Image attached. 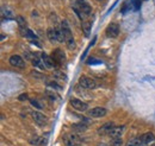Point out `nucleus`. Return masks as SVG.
<instances>
[{"mask_svg": "<svg viewBox=\"0 0 155 146\" xmlns=\"http://www.w3.org/2000/svg\"><path fill=\"white\" fill-rule=\"evenodd\" d=\"M47 85H48L49 87H51L53 89H56V90H61V89H62V87H61L58 83H56L55 81H54V82H48Z\"/></svg>", "mask_w": 155, "mask_h": 146, "instance_id": "a878e982", "label": "nucleus"}, {"mask_svg": "<svg viewBox=\"0 0 155 146\" xmlns=\"http://www.w3.org/2000/svg\"><path fill=\"white\" fill-rule=\"evenodd\" d=\"M54 77L55 79H57V80H63V81H67V76L63 74L62 71H58V70H56V71H54Z\"/></svg>", "mask_w": 155, "mask_h": 146, "instance_id": "412c9836", "label": "nucleus"}, {"mask_svg": "<svg viewBox=\"0 0 155 146\" xmlns=\"http://www.w3.org/2000/svg\"><path fill=\"white\" fill-rule=\"evenodd\" d=\"M25 36H26V37H29V38H35V39L37 38V36H36V35H35L31 30H28V29L25 30Z\"/></svg>", "mask_w": 155, "mask_h": 146, "instance_id": "cd10ccee", "label": "nucleus"}, {"mask_svg": "<svg viewBox=\"0 0 155 146\" xmlns=\"http://www.w3.org/2000/svg\"><path fill=\"white\" fill-rule=\"evenodd\" d=\"M64 144L67 146H78L80 144V139L76 134H67L64 135Z\"/></svg>", "mask_w": 155, "mask_h": 146, "instance_id": "0eeeda50", "label": "nucleus"}, {"mask_svg": "<svg viewBox=\"0 0 155 146\" xmlns=\"http://www.w3.org/2000/svg\"><path fill=\"white\" fill-rule=\"evenodd\" d=\"M69 102H70V106H72L74 109L79 111V112H85V111L88 109V105H87L86 102L79 100V99H70Z\"/></svg>", "mask_w": 155, "mask_h": 146, "instance_id": "20e7f679", "label": "nucleus"}, {"mask_svg": "<svg viewBox=\"0 0 155 146\" xmlns=\"http://www.w3.org/2000/svg\"><path fill=\"white\" fill-rule=\"evenodd\" d=\"M88 115L92 118H102L106 115V109L104 107H94L88 111Z\"/></svg>", "mask_w": 155, "mask_h": 146, "instance_id": "1a4fd4ad", "label": "nucleus"}, {"mask_svg": "<svg viewBox=\"0 0 155 146\" xmlns=\"http://www.w3.org/2000/svg\"><path fill=\"white\" fill-rule=\"evenodd\" d=\"M30 103H31L35 108H37V109H42V108H43V106H42V105L38 102V100H36V99H31V100H30Z\"/></svg>", "mask_w": 155, "mask_h": 146, "instance_id": "393cba45", "label": "nucleus"}, {"mask_svg": "<svg viewBox=\"0 0 155 146\" xmlns=\"http://www.w3.org/2000/svg\"><path fill=\"white\" fill-rule=\"evenodd\" d=\"M132 3L135 5V9H138L141 6V1H140V0H132Z\"/></svg>", "mask_w": 155, "mask_h": 146, "instance_id": "c756f323", "label": "nucleus"}, {"mask_svg": "<svg viewBox=\"0 0 155 146\" xmlns=\"http://www.w3.org/2000/svg\"><path fill=\"white\" fill-rule=\"evenodd\" d=\"M53 59L55 61V63L57 62V63H62L63 61H64V55H63V52L61 51V50H55L54 52H53Z\"/></svg>", "mask_w": 155, "mask_h": 146, "instance_id": "ddd939ff", "label": "nucleus"}, {"mask_svg": "<svg viewBox=\"0 0 155 146\" xmlns=\"http://www.w3.org/2000/svg\"><path fill=\"white\" fill-rule=\"evenodd\" d=\"M47 36L49 38L50 42H58V38H57V32H56V29H48L47 30Z\"/></svg>", "mask_w": 155, "mask_h": 146, "instance_id": "4468645a", "label": "nucleus"}, {"mask_svg": "<svg viewBox=\"0 0 155 146\" xmlns=\"http://www.w3.org/2000/svg\"><path fill=\"white\" fill-rule=\"evenodd\" d=\"M9 62H10V64H11L12 66H16V68H19V69L25 68V61H24L19 55H13V56H11L10 59H9Z\"/></svg>", "mask_w": 155, "mask_h": 146, "instance_id": "39448f33", "label": "nucleus"}, {"mask_svg": "<svg viewBox=\"0 0 155 146\" xmlns=\"http://www.w3.org/2000/svg\"><path fill=\"white\" fill-rule=\"evenodd\" d=\"M31 116H32L34 121H35L37 125H39V126H44V125H47V122H48V118H47L44 114H42L41 112H32V113H31Z\"/></svg>", "mask_w": 155, "mask_h": 146, "instance_id": "423d86ee", "label": "nucleus"}, {"mask_svg": "<svg viewBox=\"0 0 155 146\" xmlns=\"http://www.w3.org/2000/svg\"><path fill=\"white\" fill-rule=\"evenodd\" d=\"M111 145H112V146H122V145H123V140H122V138H112V140H111Z\"/></svg>", "mask_w": 155, "mask_h": 146, "instance_id": "b1692460", "label": "nucleus"}, {"mask_svg": "<svg viewBox=\"0 0 155 146\" xmlns=\"http://www.w3.org/2000/svg\"><path fill=\"white\" fill-rule=\"evenodd\" d=\"M43 61H41L38 57H35L34 59H32V64L35 65V66H37V68H39V69H44L45 68V65H44V63H42Z\"/></svg>", "mask_w": 155, "mask_h": 146, "instance_id": "5701e85b", "label": "nucleus"}, {"mask_svg": "<svg viewBox=\"0 0 155 146\" xmlns=\"http://www.w3.org/2000/svg\"><path fill=\"white\" fill-rule=\"evenodd\" d=\"M30 144L31 145H39L41 144V138L39 137H32V139H30Z\"/></svg>", "mask_w": 155, "mask_h": 146, "instance_id": "bb28decb", "label": "nucleus"}, {"mask_svg": "<svg viewBox=\"0 0 155 146\" xmlns=\"http://www.w3.org/2000/svg\"><path fill=\"white\" fill-rule=\"evenodd\" d=\"M42 61H43L45 68H54V66L56 65V63H55V61L53 59V57L48 56V55L44 53V52L42 53Z\"/></svg>", "mask_w": 155, "mask_h": 146, "instance_id": "9b49d317", "label": "nucleus"}, {"mask_svg": "<svg viewBox=\"0 0 155 146\" xmlns=\"http://www.w3.org/2000/svg\"><path fill=\"white\" fill-rule=\"evenodd\" d=\"M143 142H142L141 138H134V139H131L126 142V146H141Z\"/></svg>", "mask_w": 155, "mask_h": 146, "instance_id": "6ab92c4d", "label": "nucleus"}, {"mask_svg": "<svg viewBox=\"0 0 155 146\" xmlns=\"http://www.w3.org/2000/svg\"><path fill=\"white\" fill-rule=\"evenodd\" d=\"M154 146H155V145H154Z\"/></svg>", "mask_w": 155, "mask_h": 146, "instance_id": "7c9ffc66", "label": "nucleus"}, {"mask_svg": "<svg viewBox=\"0 0 155 146\" xmlns=\"http://www.w3.org/2000/svg\"><path fill=\"white\" fill-rule=\"evenodd\" d=\"M141 139H142V142H143V144H149V142H153V141L155 140V135H154V133H151V132H147V133H144V134L141 137Z\"/></svg>", "mask_w": 155, "mask_h": 146, "instance_id": "2eb2a0df", "label": "nucleus"}, {"mask_svg": "<svg viewBox=\"0 0 155 146\" xmlns=\"http://www.w3.org/2000/svg\"><path fill=\"white\" fill-rule=\"evenodd\" d=\"M72 129L75 131V132H85V131L87 129V125H86V124H83V122L73 124V125H72Z\"/></svg>", "mask_w": 155, "mask_h": 146, "instance_id": "f3484780", "label": "nucleus"}, {"mask_svg": "<svg viewBox=\"0 0 155 146\" xmlns=\"http://www.w3.org/2000/svg\"><path fill=\"white\" fill-rule=\"evenodd\" d=\"M1 16H3V18L5 19H13L15 18V16H13V12L9 9V7H6V6H3L1 7Z\"/></svg>", "mask_w": 155, "mask_h": 146, "instance_id": "dca6fc26", "label": "nucleus"}, {"mask_svg": "<svg viewBox=\"0 0 155 146\" xmlns=\"http://www.w3.org/2000/svg\"><path fill=\"white\" fill-rule=\"evenodd\" d=\"M91 27H92V24H91L90 22H84V23H83V31H84V35H85L86 37L90 36V33H91Z\"/></svg>", "mask_w": 155, "mask_h": 146, "instance_id": "a211bd4d", "label": "nucleus"}, {"mask_svg": "<svg viewBox=\"0 0 155 146\" xmlns=\"http://www.w3.org/2000/svg\"><path fill=\"white\" fill-rule=\"evenodd\" d=\"M45 96L50 100V101H55V100H57L58 99V96H57V94L54 92V90H45Z\"/></svg>", "mask_w": 155, "mask_h": 146, "instance_id": "aec40b11", "label": "nucleus"}, {"mask_svg": "<svg viewBox=\"0 0 155 146\" xmlns=\"http://www.w3.org/2000/svg\"><path fill=\"white\" fill-rule=\"evenodd\" d=\"M16 20H17V23H18V25H19L20 29H24V27L26 26V20H25L24 17H22V16H17V17H16Z\"/></svg>", "mask_w": 155, "mask_h": 146, "instance_id": "4be33fe9", "label": "nucleus"}, {"mask_svg": "<svg viewBox=\"0 0 155 146\" xmlns=\"http://www.w3.org/2000/svg\"><path fill=\"white\" fill-rule=\"evenodd\" d=\"M18 100H19V101H25V100H28V94H22V95H19V96H18Z\"/></svg>", "mask_w": 155, "mask_h": 146, "instance_id": "c85d7f7f", "label": "nucleus"}, {"mask_svg": "<svg viewBox=\"0 0 155 146\" xmlns=\"http://www.w3.org/2000/svg\"><path fill=\"white\" fill-rule=\"evenodd\" d=\"M79 85L85 89H94L97 87V82L93 79L87 77V76H81L79 80Z\"/></svg>", "mask_w": 155, "mask_h": 146, "instance_id": "7ed1b4c3", "label": "nucleus"}, {"mask_svg": "<svg viewBox=\"0 0 155 146\" xmlns=\"http://www.w3.org/2000/svg\"><path fill=\"white\" fill-rule=\"evenodd\" d=\"M118 33H119V26H118V24L111 23V24L106 27V35H107V37H110V38H116V37L118 36Z\"/></svg>", "mask_w": 155, "mask_h": 146, "instance_id": "6e6552de", "label": "nucleus"}, {"mask_svg": "<svg viewBox=\"0 0 155 146\" xmlns=\"http://www.w3.org/2000/svg\"><path fill=\"white\" fill-rule=\"evenodd\" d=\"M61 30H62V32H63V36H64V39H66V43H67V46H68V49H74L75 48V40H74V38H73V35H72V30H70V27H69V24L66 22V20H63L62 23H61Z\"/></svg>", "mask_w": 155, "mask_h": 146, "instance_id": "f257e3e1", "label": "nucleus"}, {"mask_svg": "<svg viewBox=\"0 0 155 146\" xmlns=\"http://www.w3.org/2000/svg\"><path fill=\"white\" fill-rule=\"evenodd\" d=\"M124 131H125V126H115L113 127V129L109 133L112 138H121L122 137V134L124 133Z\"/></svg>", "mask_w": 155, "mask_h": 146, "instance_id": "f8f14e48", "label": "nucleus"}, {"mask_svg": "<svg viewBox=\"0 0 155 146\" xmlns=\"http://www.w3.org/2000/svg\"><path fill=\"white\" fill-rule=\"evenodd\" d=\"M78 11L80 12L81 14V19L84 17H88L92 12V9H91V5L86 1V0H76V7H75Z\"/></svg>", "mask_w": 155, "mask_h": 146, "instance_id": "f03ea898", "label": "nucleus"}, {"mask_svg": "<svg viewBox=\"0 0 155 146\" xmlns=\"http://www.w3.org/2000/svg\"><path fill=\"white\" fill-rule=\"evenodd\" d=\"M115 127V124L112 121H109L106 124H104L99 129H98V133L99 134H106V133H110Z\"/></svg>", "mask_w": 155, "mask_h": 146, "instance_id": "9d476101", "label": "nucleus"}]
</instances>
